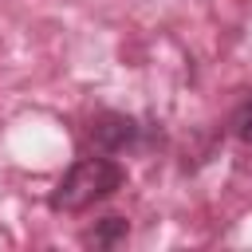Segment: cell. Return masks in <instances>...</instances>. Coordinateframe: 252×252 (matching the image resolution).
I'll list each match as a JSON object with an SVG mask.
<instances>
[{"mask_svg":"<svg viewBox=\"0 0 252 252\" xmlns=\"http://www.w3.org/2000/svg\"><path fill=\"white\" fill-rule=\"evenodd\" d=\"M126 185V169L114 154H94V158H79L59 185L47 193V209L51 213H87L91 205L114 197Z\"/></svg>","mask_w":252,"mask_h":252,"instance_id":"cell-1","label":"cell"},{"mask_svg":"<svg viewBox=\"0 0 252 252\" xmlns=\"http://www.w3.org/2000/svg\"><path fill=\"white\" fill-rule=\"evenodd\" d=\"M126 236H130V220L126 217H102L83 232V244L87 248H118Z\"/></svg>","mask_w":252,"mask_h":252,"instance_id":"cell-3","label":"cell"},{"mask_svg":"<svg viewBox=\"0 0 252 252\" xmlns=\"http://www.w3.org/2000/svg\"><path fill=\"white\" fill-rule=\"evenodd\" d=\"M228 126H232V134H236L240 142H248V146H252V98H248V102H240V106L232 110Z\"/></svg>","mask_w":252,"mask_h":252,"instance_id":"cell-4","label":"cell"},{"mask_svg":"<svg viewBox=\"0 0 252 252\" xmlns=\"http://www.w3.org/2000/svg\"><path fill=\"white\" fill-rule=\"evenodd\" d=\"M87 134H91V142H94L98 154H126V150H134V146L142 142V126H138V118L118 114V110H102V114L91 122Z\"/></svg>","mask_w":252,"mask_h":252,"instance_id":"cell-2","label":"cell"}]
</instances>
